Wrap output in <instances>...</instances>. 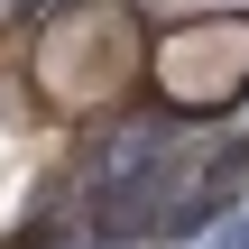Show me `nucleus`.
I'll return each instance as SVG.
<instances>
[{"instance_id": "nucleus-1", "label": "nucleus", "mask_w": 249, "mask_h": 249, "mask_svg": "<svg viewBox=\"0 0 249 249\" xmlns=\"http://www.w3.org/2000/svg\"><path fill=\"white\" fill-rule=\"evenodd\" d=\"M28 74H37V92H46L55 111H92V102H111V92L139 74V28H129L120 9H74V18H55V28L37 37Z\"/></svg>"}, {"instance_id": "nucleus-2", "label": "nucleus", "mask_w": 249, "mask_h": 249, "mask_svg": "<svg viewBox=\"0 0 249 249\" xmlns=\"http://www.w3.org/2000/svg\"><path fill=\"white\" fill-rule=\"evenodd\" d=\"M148 74H157V92H166L176 111H222V102H240L249 92V18H231V9L185 18L176 37H157Z\"/></svg>"}]
</instances>
